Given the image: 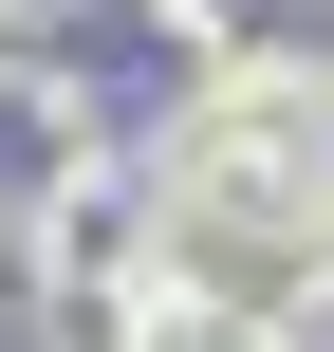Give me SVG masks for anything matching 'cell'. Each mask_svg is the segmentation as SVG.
<instances>
[{"label": "cell", "instance_id": "obj_1", "mask_svg": "<svg viewBox=\"0 0 334 352\" xmlns=\"http://www.w3.org/2000/svg\"><path fill=\"white\" fill-rule=\"evenodd\" d=\"M167 260L223 297V316H279L334 278V130L298 111H223L186 167H167Z\"/></svg>", "mask_w": 334, "mask_h": 352}]
</instances>
